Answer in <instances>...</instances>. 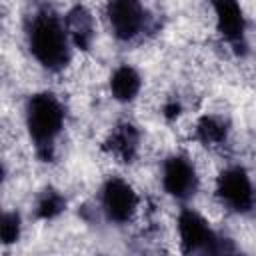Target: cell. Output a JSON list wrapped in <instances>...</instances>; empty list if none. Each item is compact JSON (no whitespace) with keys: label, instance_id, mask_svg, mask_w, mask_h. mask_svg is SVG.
<instances>
[{"label":"cell","instance_id":"cell-1","mask_svg":"<svg viewBox=\"0 0 256 256\" xmlns=\"http://www.w3.org/2000/svg\"><path fill=\"white\" fill-rule=\"evenodd\" d=\"M26 42L32 58L48 72H60L72 56V42L64 20L50 8H36L26 20Z\"/></svg>","mask_w":256,"mask_h":256},{"label":"cell","instance_id":"cell-2","mask_svg":"<svg viewBox=\"0 0 256 256\" xmlns=\"http://www.w3.org/2000/svg\"><path fill=\"white\" fill-rule=\"evenodd\" d=\"M64 122L66 112L58 96L52 92H36L28 98L24 108V124L40 160H52L56 140L64 130Z\"/></svg>","mask_w":256,"mask_h":256},{"label":"cell","instance_id":"cell-3","mask_svg":"<svg viewBox=\"0 0 256 256\" xmlns=\"http://www.w3.org/2000/svg\"><path fill=\"white\" fill-rule=\"evenodd\" d=\"M176 230H178V242L182 252L186 254H218L226 252L224 238H220L206 218L198 214L192 208H182L176 218Z\"/></svg>","mask_w":256,"mask_h":256},{"label":"cell","instance_id":"cell-4","mask_svg":"<svg viewBox=\"0 0 256 256\" xmlns=\"http://www.w3.org/2000/svg\"><path fill=\"white\" fill-rule=\"evenodd\" d=\"M214 194H216L218 202L234 214H248L256 206L254 182L242 166L224 168L216 178Z\"/></svg>","mask_w":256,"mask_h":256},{"label":"cell","instance_id":"cell-5","mask_svg":"<svg viewBox=\"0 0 256 256\" xmlns=\"http://www.w3.org/2000/svg\"><path fill=\"white\" fill-rule=\"evenodd\" d=\"M100 202V212L110 224L124 226L134 220L138 208H140V198L138 192L132 188V184L120 176H110L98 194Z\"/></svg>","mask_w":256,"mask_h":256},{"label":"cell","instance_id":"cell-6","mask_svg":"<svg viewBox=\"0 0 256 256\" xmlns=\"http://www.w3.org/2000/svg\"><path fill=\"white\" fill-rule=\"evenodd\" d=\"M160 182H162V190L178 202L190 200L200 188L198 170L186 154H170L162 162Z\"/></svg>","mask_w":256,"mask_h":256},{"label":"cell","instance_id":"cell-7","mask_svg":"<svg viewBox=\"0 0 256 256\" xmlns=\"http://www.w3.org/2000/svg\"><path fill=\"white\" fill-rule=\"evenodd\" d=\"M106 20L116 40L132 42L148 26V14L142 0H106Z\"/></svg>","mask_w":256,"mask_h":256},{"label":"cell","instance_id":"cell-8","mask_svg":"<svg viewBox=\"0 0 256 256\" xmlns=\"http://www.w3.org/2000/svg\"><path fill=\"white\" fill-rule=\"evenodd\" d=\"M214 22L220 38L238 54L246 48V16L238 0H212Z\"/></svg>","mask_w":256,"mask_h":256},{"label":"cell","instance_id":"cell-9","mask_svg":"<svg viewBox=\"0 0 256 256\" xmlns=\"http://www.w3.org/2000/svg\"><path fill=\"white\" fill-rule=\"evenodd\" d=\"M104 150L122 164H130L136 160L140 150V132L130 122H120L112 128L104 142Z\"/></svg>","mask_w":256,"mask_h":256},{"label":"cell","instance_id":"cell-10","mask_svg":"<svg viewBox=\"0 0 256 256\" xmlns=\"http://www.w3.org/2000/svg\"><path fill=\"white\" fill-rule=\"evenodd\" d=\"M64 24L70 36V42L78 50H88L96 38V22L94 16L88 8L84 6H74L66 12Z\"/></svg>","mask_w":256,"mask_h":256},{"label":"cell","instance_id":"cell-11","mask_svg":"<svg viewBox=\"0 0 256 256\" xmlns=\"http://www.w3.org/2000/svg\"><path fill=\"white\" fill-rule=\"evenodd\" d=\"M110 94L118 102H132L142 90V76L130 64H120L110 74Z\"/></svg>","mask_w":256,"mask_h":256},{"label":"cell","instance_id":"cell-12","mask_svg":"<svg viewBox=\"0 0 256 256\" xmlns=\"http://www.w3.org/2000/svg\"><path fill=\"white\" fill-rule=\"evenodd\" d=\"M194 134L196 140L206 148H220L228 140V126L220 116L204 114L202 118H198L194 126Z\"/></svg>","mask_w":256,"mask_h":256},{"label":"cell","instance_id":"cell-13","mask_svg":"<svg viewBox=\"0 0 256 256\" xmlns=\"http://www.w3.org/2000/svg\"><path fill=\"white\" fill-rule=\"evenodd\" d=\"M66 210V198L58 192V190H44L38 198H36V204H34V214L36 218L48 222V220H54L58 218L62 212Z\"/></svg>","mask_w":256,"mask_h":256},{"label":"cell","instance_id":"cell-14","mask_svg":"<svg viewBox=\"0 0 256 256\" xmlns=\"http://www.w3.org/2000/svg\"><path fill=\"white\" fill-rule=\"evenodd\" d=\"M22 234V218L16 210H6L2 214V224H0V238L4 246L16 244Z\"/></svg>","mask_w":256,"mask_h":256}]
</instances>
